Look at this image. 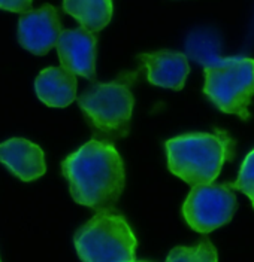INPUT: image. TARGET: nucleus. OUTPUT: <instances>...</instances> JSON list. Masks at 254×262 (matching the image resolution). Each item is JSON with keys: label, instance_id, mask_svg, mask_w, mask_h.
<instances>
[{"label": "nucleus", "instance_id": "11", "mask_svg": "<svg viewBox=\"0 0 254 262\" xmlns=\"http://www.w3.org/2000/svg\"><path fill=\"white\" fill-rule=\"evenodd\" d=\"M76 75L65 67H47L34 81L36 96L50 107H68L76 98Z\"/></svg>", "mask_w": 254, "mask_h": 262}, {"label": "nucleus", "instance_id": "1", "mask_svg": "<svg viewBox=\"0 0 254 262\" xmlns=\"http://www.w3.org/2000/svg\"><path fill=\"white\" fill-rule=\"evenodd\" d=\"M75 203L96 212L112 210L124 191L121 155L111 142L91 139L62 163Z\"/></svg>", "mask_w": 254, "mask_h": 262}, {"label": "nucleus", "instance_id": "5", "mask_svg": "<svg viewBox=\"0 0 254 262\" xmlns=\"http://www.w3.org/2000/svg\"><path fill=\"white\" fill-rule=\"evenodd\" d=\"M73 243L83 262H132L138 240L121 213L102 210L75 232Z\"/></svg>", "mask_w": 254, "mask_h": 262}, {"label": "nucleus", "instance_id": "12", "mask_svg": "<svg viewBox=\"0 0 254 262\" xmlns=\"http://www.w3.org/2000/svg\"><path fill=\"white\" fill-rule=\"evenodd\" d=\"M63 11L73 16L81 27L97 33L112 18V0H63Z\"/></svg>", "mask_w": 254, "mask_h": 262}, {"label": "nucleus", "instance_id": "14", "mask_svg": "<svg viewBox=\"0 0 254 262\" xmlns=\"http://www.w3.org/2000/svg\"><path fill=\"white\" fill-rule=\"evenodd\" d=\"M229 185L233 191H241L248 196L254 209V149L242 161L237 180Z\"/></svg>", "mask_w": 254, "mask_h": 262}, {"label": "nucleus", "instance_id": "4", "mask_svg": "<svg viewBox=\"0 0 254 262\" xmlns=\"http://www.w3.org/2000/svg\"><path fill=\"white\" fill-rule=\"evenodd\" d=\"M203 94L221 112L248 121L254 97V60L248 57L211 58L203 66Z\"/></svg>", "mask_w": 254, "mask_h": 262}, {"label": "nucleus", "instance_id": "7", "mask_svg": "<svg viewBox=\"0 0 254 262\" xmlns=\"http://www.w3.org/2000/svg\"><path fill=\"white\" fill-rule=\"evenodd\" d=\"M62 21L52 5L32 9L18 19V42L34 55H45L62 36Z\"/></svg>", "mask_w": 254, "mask_h": 262}, {"label": "nucleus", "instance_id": "13", "mask_svg": "<svg viewBox=\"0 0 254 262\" xmlns=\"http://www.w3.org/2000/svg\"><path fill=\"white\" fill-rule=\"evenodd\" d=\"M166 262H219L216 246L208 238L194 246H177L169 252Z\"/></svg>", "mask_w": 254, "mask_h": 262}, {"label": "nucleus", "instance_id": "17", "mask_svg": "<svg viewBox=\"0 0 254 262\" xmlns=\"http://www.w3.org/2000/svg\"><path fill=\"white\" fill-rule=\"evenodd\" d=\"M0 262H2V259H0Z\"/></svg>", "mask_w": 254, "mask_h": 262}, {"label": "nucleus", "instance_id": "15", "mask_svg": "<svg viewBox=\"0 0 254 262\" xmlns=\"http://www.w3.org/2000/svg\"><path fill=\"white\" fill-rule=\"evenodd\" d=\"M33 0H0V9L17 12V14H26L30 11Z\"/></svg>", "mask_w": 254, "mask_h": 262}, {"label": "nucleus", "instance_id": "10", "mask_svg": "<svg viewBox=\"0 0 254 262\" xmlns=\"http://www.w3.org/2000/svg\"><path fill=\"white\" fill-rule=\"evenodd\" d=\"M0 163L23 182H33L47 171L42 147L23 137H12L0 143Z\"/></svg>", "mask_w": 254, "mask_h": 262}, {"label": "nucleus", "instance_id": "2", "mask_svg": "<svg viewBox=\"0 0 254 262\" xmlns=\"http://www.w3.org/2000/svg\"><path fill=\"white\" fill-rule=\"evenodd\" d=\"M166 160L172 174L196 186L212 183L219 178L223 164L233 161L237 142L226 130L188 133L166 140Z\"/></svg>", "mask_w": 254, "mask_h": 262}, {"label": "nucleus", "instance_id": "8", "mask_svg": "<svg viewBox=\"0 0 254 262\" xmlns=\"http://www.w3.org/2000/svg\"><path fill=\"white\" fill-rule=\"evenodd\" d=\"M62 67L85 79H96L97 37L84 27L63 30L57 45Z\"/></svg>", "mask_w": 254, "mask_h": 262}, {"label": "nucleus", "instance_id": "6", "mask_svg": "<svg viewBox=\"0 0 254 262\" xmlns=\"http://www.w3.org/2000/svg\"><path fill=\"white\" fill-rule=\"evenodd\" d=\"M237 195L229 183H203L191 188L183 204L187 225L208 234L232 221L237 212Z\"/></svg>", "mask_w": 254, "mask_h": 262}, {"label": "nucleus", "instance_id": "16", "mask_svg": "<svg viewBox=\"0 0 254 262\" xmlns=\"http://www.w3.org/2000/svg\"><path fill=\"white\" fill-rule=\"evenodd\" d=\"M132 262H136V261H132Z\"/></svg>", "mask_w": 254, "mask_h": 262}, {"label": "nucleus", "instance_id": "9", "mask_svg": "<svg viewBox=\"0 0 254 262\" xmlns=\"http://www.w3.org/2000/svg\"><path fill=\"white\" fill-rule=\"evenodd\" d=\"M141 67L147 70V79L155 86L181 91L190 73L188 60L183 52L162 49L138 55Z\"/></svg>", "mask_w": 254, "mask_h": 262}, {"label": "nucleus", "instance_id": "3", "mask_svg": "<svg viewBox=\"0 0 254 262\" xmlns=\"http://www.w3.org/2000/svg\"><path fill=\"white\" fill-rule=\"evenodd\" d=\"M138 78L139 72H123L114 81L93 83L78 97L94 139L109 142L129 134L135 106L132 85Z\"/></svg>", "mask_w": 254, "mask_h": 262}]
</instances>
